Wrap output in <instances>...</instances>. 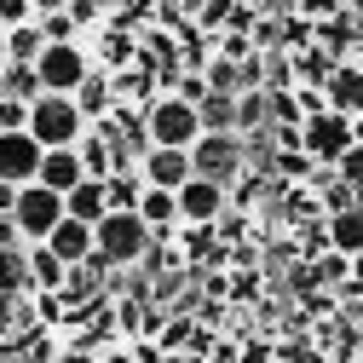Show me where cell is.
Here are the masks:
<instances>
[{"label":"cell","instance_id":"1","mask_svg":"<svg viewBox=\"0 0 363 363\" xmlns=\"http://www.w3.org/2000/svg\"><path fill=\"white\" fill-rule=\"evenodd\" d=\"M150 242H156V231H150V219L139 208H110L99 219V254L110 265H139L150 254Z\"/></svg>","mask_w":363,"mask_h":363},{"label":"cell","instance_id":"2","mask_svg":"<svg viewBox=\"0 0 363 363\" xmlns=\"http://www.w3.org/2000/svg\"><path fill=\"white\" fill-rule=\"evenodd\" d=\"M29 133H35L47 150L81 145V139H86V110H81V99H75V93H47V99H35Z\"/></svg>","mask_w":363,"mask_h":363},{"label":"cell","instance_id":"3","mask_svg":"<svg viewBox=\"0 0 363 363\" xmlns=\"http://www.w3.org/2000/svg\"><path fill=\"white\" fill-rule=\"evenodd\" d=\"M69 219V196L64 191H52V185H23V196H18V208H12V225L29 237V242H47L58 225Z\"/></svg>","mask_w":363,"mask_h":363},{"label":"cell","instance_id":"4","mask_svg":"<svg viewBox=\"0 0 363 363\" xmlns=\"http://www.w3.org/2000/svg\"><path fill=\"white\" fill-rule=\"evenodd\" d=\"M145 127H150V139L156 145H196L202 139V104H191V99H179V93H162L150 110H145Z\"/></svg>","mask_w":363,"mask_h":363},{"label":"cell","instance_id":"5","mask_svg":"<svg viewBox=\"0 0 363 363\" xmlns=\"http://www.w3.org/2000/svg\"><path fill=\"white\" fill-rule=\"evenodd\" d=\"M35 69L47 81V93H81V86L93 81V58H86L81 40H52V47L35 58Z\"/></svg>","mask_w":363,"mask_h":363},{"label":"cell","instance_id":"6","mask_svg":"<svg viewBox=\"0 0 363 363\" xmlns=\"http://www.w3.org/2000/svg\"><path fill=\"white\" fill-rule=\"evenodd\" d=\"M306 150L317 156V162H340L352 145H357V121L352 116H340V110H323V116H306Z\"/></svg>","mask_w":363,"mask_h":363},{"label":"cell","instance_id":"7","mask_svg":"<svg viewBox=\"0 0 363 363\" xmlns=\"http://www.w3.org/2000/svg\"><path fill=\"white\" fill-rule=\"evenodd\" d=\"M40 162H47V145L35 133H0V179L6 185H35L40 179Z\"/></svg>","mask_w":363,"mask_h":363},{"label":"cell","instance_id":"8","mask_svg":"<svg viewBox=\"0 0 363 363\" xmlns=\"http://www.w3.org/2000/svg\"><path fill=\"white\" fill-rule=\"evenodd\" d=\"M191 156H196V173L202 179L231 185L237 167H242V133H202V139L191 145Z\"/></svg>","mask_w":363,"mask_h":363},{"label":"cell","instance_id":"9","mask_svg":"<svg viewBox=\"0 0 363 363\" xmlns=\"http://www.w3.org/2000/svg\"><path fill=\"white\" fill-rule=\"evenodd\" d=\"M139 173L150 179V185H167V191H185L196 179V156L185 145H150V156L139 162Z\"/></svg>","mask_w":363,"mask_h":363},{"label":"cell","instance_id":"10","mask_svg":"<svg viewBox=\"0 0 363 363\" xmlns=\"http://www.w3.org/2000/svg\"><path fill=\"white\" fill-rule=\"evenodd\" d=\"M179 208H185V225H213L219 213H225V185L219 179H191L185 191H179Z\"/></svg>","mask_w":363,"mask_h":363},{"label":"cell","instance_id":"11","mask_svg":"<svg viewBox=\"0 0 363 363\" xmlns=\"http://www.w3.org/2000/svg\"><path fill=\"white\" fill-rule=\"evenodd\" d=\"M81 179H93L86 173V156H81V145H58V150H47V162H40V185H52V191H75Z\"/></svg>","mask_w":363,"mask_h":363},{"label":"cell","instance_id":"12","mask_svg":"<svg viewBox=\"0 0 363 363\" xmlns=\"http://www.w3.org/2000/svg\"><path fill=\"white\" fill-rule=\"evenodd\" d=\"M47 242L58 248V259H64V265H81V259H93V254H99V225H86V219H75V213H69Z\"/></svg>","mask_w":363,"mask_h":363},{"label":"cell","instance_id":"13","mask_svg":"<svg viewBox=\"0 0 363 363\" xmlns=\"http://www.w3.org/2000/svg\"><path fill=\"white\" fill-rule=\"evenodd\" d=\"M69 283V265L58 259V248L52 242H29V289L35 294H58Z\"/></svg>","mask_w":363,"mask_h":363},{"label":"cell","instance_id":"14","mask_svg":"<svg viewBox=\"0 0 363 363\" xmlns=\"http://www.w3.org/2000/svg\"><path fill=\"white\" fill-rule=\"evenodd\" d=\"M329 248H335L340 259H357V254H363V202H352V208H340V213L329 219Z\"/></svg>","mask_w":363,"mask_h":363},{"label":"cell","instance_id":"15","mask_svg":"<svg viewBox=\"0 0 363 363\" xmlns=\"http://www.w3.org/2000/svg\"><path fill=\"white\" fill-rule=\"evenodd\" d=\"M139 213L150 219V231H156V237H167L173 225L185 219V208H179V191H167V185H150L145 202H139Z\"/></svg>","mask_w":363,"mask_h":363},{"label":"cell","instance_id":"16","mask_svg":"<svg viewBox=\"0 0 363 363\" xmlns=\"http://www.w3.org/2000/svg\"><path fill=\"white\" fill-rule=\"evenodd\" d=\"M47 47H52V40H47V29H40V18H35V23H12V29H6V64H35Z\"/></svg>","mask_w":363,"mask_h":363},{"label":"cell","instance_id":"17","mask_svg":"<svg viewBox=\"0 0 363 363\" xmlns=\"http://www.w3.org/2000/svg\"><path fill=\"white\" fill-rule=\"evenodd\" d=\"M69 213L86 219V225H99L110 213V191H104V179H81V185L69 191Z\"/></svg>","mask_w":363,"mask_h":363},{"label":"cell","instance_id":"18","mask_svg":"<svg viewBox=\"0 0 363 363\" xmlns=\"http://www.w3.org/2000/svg\"><path fill=\"white\" fill-rule=\"evenodd\" d=\"M104 191H110V208H139L145 191H150V179H145L139 167H116V173L104 179Z\"/></svg>","mask_w":363,"mask_h":363},{"label":"cell","instance_id":"19","mask_svg":"<svg viewBox=\"0 0 363 363\" xmlns=\"http://www.w3.org/2000/svg\"><path fill=\"white\" fill-rule=\"evenodd\" d=\"M6 99H23V104L47 99V81H40L35 64H6Z\"/></svg>","mask_w":363,"mask_h":363},{"label":"cell","instance_id":"20","mask_svg":"<svg viewBox=\"0 0 363 363\" xmlns=\"http://www.w3.org/2000/svg\"><path fill=\"white\" fill-rule=\"evenodd\" d=\"M202 127L208 133H237V93H208L202 99Z\"/></svg>","mask_w":363,"mask_h":363},{"label":"cell","instance_id":"21","mask_svg":"<svg viewBox=\"0 0 363 363\" xmlns=\"http://www.w3.org/2000/svg\"><path fill=\"white\" fill-rule=\"evenodd\" d=\"M329 93H335V99H329V110H340V116H346V110H363V75L340 69V75L329 81Z\"/></svg>","mask_w":363,"mask_h":363},{"label":"cell","instance_id":"22","mask_svg":"<svg viewBox=\"0 0 363 363\" xmlns=\"http://www.w3.org/2000/svg\"><path fill=\"white\" fill-rule=\"evenodd\" d=\"M40 29H47V40H81V18H75V12H52V18H40Z\"/></svg>","mask_w":363,"mask_h":363},{"label":"cell","instance_id":"23","mask_svg":"<svg viewBox=\"0 0 363 363\" xmlns=\"http://www.w3.org/2000/svg\"><path fill=\"white\" fill-rule=\"evenodd\" d=\"M29 116H35V104L6 99V104H0V133H23V127H29Z\"/></svg>","mask_w":363,"mask_h":363},{"label":"cell","instance_id":"24","mask_svg":"<svg viewBox=\"0 0 363 363\" xmlns=\"http://www.w3.org/2000/svg\"><path fill=\"white\" fill-rule=\"evenodd\" d=\"M259 121H265L259 93H237V133H248V127H259Z\"/></svg>","mask_w":363,"mask_h":363},{"label":"cell","instance_id":"25","mask_svg":"<svg viewBox=\"0 0 363 363\" xmlns=\"http://www.w3.org/2000/svg\"><path fill=\"white\" fill-rule=\"evenodd\" d=\"M35 18H40L35 0H0V23H6V29H12V23H35Z\"/></svg>","mask_w":363,"mask_h":363},{"label":"cell","instance_id":"26","mask_svg":"<svg viewBox=\"0 0 363 363\" xmlns=\"http://www.w3.org/2000/svg\"><path fill=\"white\" fill-rule=\"evenodd\" d=\"M75 99H81V110H86V121H93V116L104 110V86H99V81H86V86H81Z\"/></svg>","mask_w":363,"mask_h":363},{"label":"cell","instance_id":"27","mask_svg":"<svg viewBox=\"0 0 363 363\" xmlns=\"http://www.w3.org/2000/svg\"><path fill=\"white\" fill-rule=\"evenodd\" d=\"M35 300H40V317H47V323L64 317V300H58V294H35Z\"/></svg>","mask_w":363,"mask_h":363},{"label":"cell","instance_id":"28","mask_svg":"<svg viewBox=\"0 0 363 363\" xmlns=\"http://www.w3.org/2000/svg\"><path fill=\"white\" fill-rule=\"evenodd\" d=\"M69 6H75V0H35V12H40V18H52V12H69Z\"/></svg>","mask_w":363,"mask_h":363},{"label":"cell","instance_id":"29","mask_svg":"<svg viewBox=\"0 0 363 363\" xmlns=\"http://www.w3.org/2000/svg\"><path fill=\"white\" fill-rule=\"evenodd\" d=\"M352 196H357V202H363V191H352Z\"/></svg>","mask_w":363,"mask_h":363}]
</instances>
